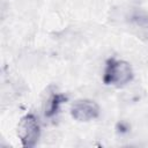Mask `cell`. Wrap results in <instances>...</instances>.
<instances>
[{
    "label": "cell",
    "instance_id": "cell-5",
    "mask_svg": "<svg viewBox=\"0 0 148 148\" xmlns=\"http://www.w3.org/2000/svg\"><path fill=\"white\" fill-rule=\"evenodd\" d=\"M132 22L141 34L148 36V14L145 12H138L132 16Z\"/></svg>",
    "mask_w": 148,
    "mask_h": 148
},
{
    "label": "cell",
    "instance_id": "cell-2",
    "mask_svg": "<svg viewBox=\"0 0 148 148\" xmlns=\"http://www.w3.org/2000/svg\"><path fill=\"white\" fill-rule=\"evenodd\" d=\"M17 136L25 148L35 147L40 136V125L34 113H27L17 125Z\"/></svg>",
    "mask_w": 148,
    "mask_h": 148
},
{
    "label": "cell",
    "instance_id": "cell-4",
    "mask_svg": "<svg viewBox=\"0 0 148 148\" xmlns=\"http://www.w3.org/2000/svg\"><path fill=\"white\" fill-rule=\"evenodd\" d=\"M67 101V96L64 94H53L49 97V99L46 101L45 108H44V114L47 118H52L53 116H56L59 110L60 106Z\"/></svg>",
    "mask_w": 148,
    "mask_h": 148
},
{
    "label": "cell",
    "instance_id": "cell-1",
    "mask_svg": "<svg viewBox=\"0 0 148 148\" xmlns=\"http://www.w3.org/2000/svg\"><path fill=\"white\" fill-rule=\"evenodd\" d=\"M133 80V69L127 61L110 58L106 60L103 82L108 86L124 87Z\"/></svg>",
    "mask_w": 148,
    "mask_h": 148
},
{
    "label": "cell",
    "instance_id": "cell-3",
    "mask_svg": "<svg viewBox=\"0 0 148 148\" xmlns=\"http://www.w3.org/2000/svg\"><path fill=\"white\" fill-rule=\"evenodd\" d=\"M71 114L77 121H89L99 116V106L92 99H77L71 106Z\"/></svg>",
    "mask_w": 148,
    "mask_h": 148
}]
</instances>
